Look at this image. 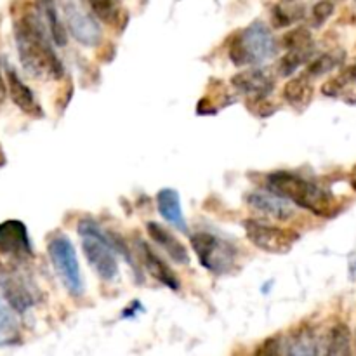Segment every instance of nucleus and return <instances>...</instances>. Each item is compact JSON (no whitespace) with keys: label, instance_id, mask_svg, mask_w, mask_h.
<instances>
[{"label":"nucleus","instance_id":"nucleus-1","mask_svg":"<svg viewBox=\"0 0 356 356\" xmlns=\"http://www.w3.org/2000/svg\"><path fill=\"white\" fill-rule=\"evenodd\" d=\"M17 52L28 73L44 79H61L65 70L58 54L52 51L49 37L45 35L42 19L35 13H26L14 23Z\"/></svg>","mask_w":356,"mask_h":356},{"label":"nucleus","instance_id":"nucleus-2","mask_svg":"<svg viewBox=\"0 0 356 356\" xmlns=\"http://www.w3.org/2000/svg\"><path fill=\"white\" fill-rule=\"evenodd\" d=\"M266 186L273 193L287 198L294 205H299L320 218H329L336 212V200L329 191L294 172H271L266 179Z\"/></svg>","mask_w":356,"mask_h":356},{"label":"nucleus","instance_id":"nucleus-3","mask_svg":"<svg viewBox=\"0 0 356 356\" xmlns=\"http://www.w3.org/2000/svg\"><path fill=\"white\" fill-rule=\"evenodd\" d=\"M79 235L82 236V250L87 263L104 282L118 277V261L115 250L124 254L127 247L122 245L115 236H110L96 221L83 219L79 225Z\"/></svg>","mask_w":356,"mask_h":356},{"label":"nucleus","instance_id":"nucleus-4","mask_svg":"<svg viewBox=\"0 0 356 356\" xmlns=\"http://www.w3.org/2000/svg\"><path fill=\"white\" fill-rule=\"evenodd\" d=\"M278 44L263 21H254L235 35L229 44V59L235 66H257L277 54Z\"/></svg>","mask_w":356,"mask_h":356},{"label":"nucleus","instance_id":"nucleus-5","mask_svg":"<svg viewBox=\"0 0 356 356\" xmlns=\"http://www.w3.org/2000/svg\"><path fill=\"white\" fill-rule=\"evenodd\" d=\"M191 247L205 270L214 275H225L233 270L236 261V247L228 240L209 232L191 235Z\"/></svg>","mask_w":356,"mask_h":356},{"label":"nucleus","instance_id":"nucleus-6","mask_svg":"<svg viewBox=\"0 0 356 356\" xmlns=\"http://www.w3.org/2000/svg\"><path fill=\"white\" fill-rule=\"evenodd\" d=\"M47 250L52 266H54L56 273H58L59 280L63 282L66 291L73 298H80L83 294V280L82 273H80L79 257H76V250L72 240L59 233L49 242Z\"/></svg>","mask_w":356,"mask_h":356},{"label":"nucleus","instance_id":"nucleus-7","mask_svg":"<svg viewBox=\"0 0 356 356\" xmlns=\"http://www.w3.org/2000/svg\"><path fill=\"white\" fill-rule=\"evenodd\" d=\"M243 228H245V235L252 245H256L263 252L277 254V256L291 252L292 247L299 240V233L294 229L280 228V226L256 221V219L243 222Z\"/></svg>","mask_w":356,"mask_h":356},{"label":"nucleus","instance_id":"nucleus-8","mask_svg":"<svg viewBox=\"0 0 356 356\" xmlns=\"http://www.w3.org/2000/svg\"><path fill=\"white\" fill-rule=\"evenodd\" d=\"M61 7L65 13L66 26L75 40L89 47H96L101 42V30L92 14L82 9L76 0H61Z\"/></svg>","mask_w":356,"mask_h":356},{"label":"nucleus","instance_id":"nucleus-9","mask_svg":"<svg viewBox=\"0 0 356 356\" xmlns=\"http://www.w3.org/2000/svg\"><path fill=\"white\" fill-rule=\"evenodd\" d=\"M236 92L247 97H268L275 89V75L268 68H247L232 76Z\"/></svg>","mask_w":356,"mask_h":356},{"label":"nucleus","instance_id":"nucleus-10","mask_svg":"<svg viewBox=\"0 0 356 356\" xmlns=\"http://www.w3.org/2000/svg\"><path fill=\"white\" fill-rule=\"evenodd\" d=\"M247 204L261 214H266L277 221H289L296 216L294 204L270 190H257L247 195Z\"/></svg>","mask_w":356,"mask_h":356},{"label":"nucleus","instance_id":"nucleus-11","mask_svg":"<svg viewBox=\"0 0 356 356\" xmlns=\"http://www.w3.org/2000/svg\"><path fill=\"white\" fill-rule=\"evenodd\" d=\"M0 252L14 259H24L31 256L30 238L23 222L10 219L0 225Z\"/></svg>","mask_w":356,"mask_h":356},{"label":"nucleus","instance_id":"nucleus-12","mask_svg":"<svg viewBox=\"0 0 356 356\" xmlns=\"http://www.w3.org/2000/svg\"><path fill=\"white\" fill-rule=\"evenodd\" d=\"M6 86H7V94L10 96L13 103L19 108L21 111H24L26 115H31V117H38L42 115L40 104L35 99L33 92H31L30 87L19 79L14 68L7 66L6 70Z\"/></svg>","mask_w":356,"mask_h":356},{"label":"nucleus","instance_id":"nucleus-13","mask_svg":"<svg viewBox=\"0 0 356 356\" xmlns=\"http://www.w3.org/2000/svg\"><path fill=\"white\" fill-rule=\"evenodd\" d=\"M139 257H141V263L145 264L146 271L155 278L156 282H160L162 285L169 287L170 291H179L181 282L176 277V273L172 271V268L165 263L160 256H156L149 245H146L145 242H139Z\"/></svg>","mask_w":356,"mask_h":356},{"label":"nucleus","instance_id":"nucleus-14","mask_svg":"<svg viewBox=\"0 0 356 356\" xmlns=\"http://www.w3.org/2000/svg\"><path fill=\"white\" fill-rule=\"evenodd\" d=\"M146 229H148V235L156 245H160L163 249V252L177 264H188L190 263V254H188V249L183 245L181 240L176 238L172 232H169L167 228H163L159 222H148L146 225Z\"/></svg>","mask_w":356,"mask_h":356},{"label":"nucleus","instance_id":"nucleus-15","mask_svg":"<svg viewBox=\"0 0 356 356\" xmlns=\"http://www.w3.org/2000/svg\"><path fill=\"white\" fill-rule=\"evenodd\" d=\"M156 207L160 216L169 222L177 232H188L186 219H184L183 207H181V197L172 188H163L156 193Z\"/></svg>","mask_w":356,"mask_h":356},{"label":"nucleus","instance_id":"nucleus-16","mask_svg":"<svg viewBox=\"0 0 356 356\" xmlns=\"http://www.w3.org/2000/svg\"><path fill=\"white\" fill-rule=\"evenodd\" d=\"M35 3H37V10L42 17V23L47 24L51 40L59 47H65L66 42H68V33H66V24L59 17L56 0H35Z\"/></svg>","mask_w":356,"mask_h":356},{"label":"nucleus","instance_id":"nucleus-17","mask_svg":"<svg viewBox=\"0 0 356 356\" xmlns=\"http://www.w3.org/2000/svg\"><path fill=\"white\" fill-rule=\"evenodd\" d=\"M282 96H284V99L287 101L294 110L302 111L305 108H308L309 103H312L313 86L306 75L296 76V79L287 80V83L284 86V90H282Z\"/></svg>","mask_w":356,"mask_h":356},{"label":"nucleus","instance_id":"nucleus-18","mask_svg":"<svg viewBox=\"0 0 356 356\" xmlns=\"http://www.w3.org/2000/svg\"><path fill=\"white\" fill-rule=\"evenodd\" d=\"M0 289H2V292L6 294V298L9 299L10 305L16 309H19V312H24V309H28L33 305V298L28 294V291L23 287V284H21L19 280H16V278L9 277V275L0 278Z\"/></svg>","mask_w":356,"mask_h":356},{"label":"nucleus","instance_id":"nucleus-19","mask_svg":"<svg viewBox=\"0 0 356 356\" xmlns=\"http://www.w3.org/2000/svg\"><path fill=\"white\" fill-rule=\"evenodd\" d=\"M313 52H315V45H306V47H298V49H287V54L280 59L278 63V73L282 76H291L301 68L305 63H308L312 59Z\"/></svg>","mask_w":356,"mask_h":356},{"label":"nucleus","instance_id":"nucleus-20","mask_svg":"<svg viewBox=\"0 0 356 356\" xmlns=\"http://www.w3.org/2000/svg\"><path fill=\"white\" fill-rule=\"evenodd\" d=\"M344 58H346V54H344L343 51L325 52V54L318 56V58L313 59V61L309 63L308 68H306V72H305V75L308 76L309 80L316 79V76L327 75V73H330L332 70H336L339 65H343Z\"/></svg>","mask_w":356,"mask_h":356},{"label":"nucleus","instance_id":"nucleus-21","mask_svg":"<svg viewBox=\"0 0 356 356\" xmlns=\"http://www.w3.org/2000/svg\"><path fill=\"white\" fill-rule=\"evenodd\" d=\"M82 2L86 3L92 16L104 21V23L115 24L120 19L122 10L117 0H82Z\"/></svg>","mask_w":356,"mask_h":356},{"label":"nucleus","instance_id":"nucleus-22","mask_svg":"<svg viewBox=\"0 0 356 356\" xmlns=\"http://www.w3.org/2000/svg\"><path fill=\"white\" fill-rule=\"evenodd\" d=\"M19 341V329L14 316L0 305V346H9Z\"/></svg>","mask_w":356,"mask_h":356},{"label":"nucleus","instance_id":"nucleus-23","mask_svg":"<svg viewBox=\"0 0 356 356\" xmlns=\"http://www.w3.org/2000/svg\"><path fill=\"white\" fill-rule=\"evenodd\" d=\"M350 330L346 325L334 327L329 336V355H348L350 353Z\"/></svg>","mask_w":356,"mask_h":356},{"label":"nucleus","instance_id":"nucleus-24","mask_svg":"<svg viewBox=\"0 0 356 356\" xmlns=\"http://www.w3.org/2000/svg\"><path fill=\"white\" fill-rule=\"evenodd\" d=\"M285 49H298V47H306V45H312V33L306 28H296V30L289 31L287 35L282 40Z\"/></svg>","mask_w":356,"mask_h":356},{"label":"nucleus","instance_id":"nucleus-25","mask_svg":"<svg viewBox=\"0 0 356 356\" xmlns=\"http://www.w3.org/2000/svg\"><path fill=\"white\" fill-rule=\"evenodd\" d=\"M334 13V3L329 2V0H322V2L316 3L313 7V13H312V19L315 26H322Z\"/></svg>","mask_w":356,"mask_h":356},{"label":"nucleus","instance_id":"nucleus-26","mask_svg":"<svg viewBox=\"0 0 356 356\" xmlns=\"http://www.w3.org/2000/svg\"><path fill=\"white\" fill-rule=\"evenodd\" d=\"M6 94H7V86H6V79L2 75V66H0V103L6 99Z\"/></svg>","mask_w":356,"mask_h":356},{"label":"nucleus","instance_id":"nucleus-27","mask_svg":"<svg viewBox=\"0 0 356 356\" xmlns=\"http://www.w3.org/2000/svg\"><path fill=\"white\" fill-rule=\"evenodd\" d=\"M350 179H351V186H353L355 190H356V165H355V169L351 170V177H350Z\"/></svg>","mask_w":356,"mask_h":356},{"label":"nucleus","instance_id":"nucleus-28","mask_svg":"<svg viewBox=\"0 0 356 356\" xmlns=\"http://www.w3.org/2000/svg\"><path fill=\"white\" fill-rule=\"evenodd\" d=\"M3 160H6V159H3V155H2V152H0V165H2V163H3Z\"/></svg>","mask_w":356,"mask_h":356},{"label":"nucleus","instance_id":"nucleus-29","mask_svg":"<svg viewBox=\"0 0 356 356\" xmlns=\"http://www.w3.org/2000/svg\"><path fill=\"white\" fill-rule=\"evenodd\" d=\"M287 2H294V0H287Z\"/></svg>","mask_w":356,"mask_h":356}]
</instances>
